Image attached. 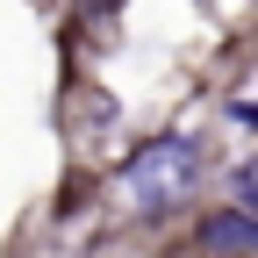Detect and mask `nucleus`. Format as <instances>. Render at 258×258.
<instances>
[{
	"mask_svg": "<svg viewBox=\"0 0 258 258\" xmlns=\"http://www.w3.org/2000/svg\"><path fill=\"white\" fill-rule=\"evenodd\" d=\"M208 172H215V144L201 129H151V137H137L108 172H93V194L108 201L115 222L158 230V222H172L179 208H194V194H201Z\"/></svg>",
	"mask_w": 258,
	"mask_h": 258,
	"instance_id": "f257e3e1",
	"label": "nucleus"
},
{
	"mask_svg": "<svg viewBox=\"0 0 258 258\" xmlns=\"http://www.w3.org/2000/svg\"><path fill=\"white\" fill-rule=\"evenodd\" d=\"M57 144L64 158H72V172H108L115 158H122V101L86 72L79 57H64V79H57Z\"/></svg>",
	"mask_w": 258,
	"mask_h": 258,
	"instance_id": "f03ea898",
	"label": "nucleus"
},
{
	"mask_svg": "<svg viewBox=\"0 0 258 258\" xmlns=\"http://www.w3.org/2000/svg\"><path fill=\"white\" fill-rule=\"evenodd\" d=\"M194 251L201 258H258V215L244 208H201L194 215Z\"/></svg>",
	"mask_w": 258,
	"mask_h": 258,
	"instance_id": "7ed1b4c3",
	"label": "nucleus"
},
{
	"mask_svg": "<svg viewBox=\"0 0 258 258\" xmlns=\"http://www.w3.org/2000/svg\"><path fill=\"white\" fill-rule=\"evenodd\" d=\"M222 179H230V208H244V215H258V158H244V165H230Z\"/></svg>",
	"mask_w": 258,
	"mask_h": 258,
	"instance_id": "20e7f679",
	"label": "nucleus"
},
{
	"mask_svg": "<svg viewBox=\"0 0 258 258\" xmlns=\"http://www.w3.org/2000/svg\"><path fill=\"white\" fill-rule=\"evenodd\" d=\"M215 115L230 122L237 137H258V101H251V93H222V101H215Z\"/></svg>",
	"mask_w": 258,
	"mask_h": 258,
	"instance_id": "39448f33",
	"label": "nucleus"
},
{
	"mask_svg": "<svg viewBox=\"0 0 258 258\" xmlns=\"http://www.w3.org/2000/svg\"><path fill=\"white\" fill-rule=\"evenodd\" d=\"M244 72H251V86H258V22H251V36H244Z\"/></svg>",
	"mask_w": 258,
	"mask_h": 258,
	"instance_id": "423d86ee",
	"label": "nucleus"
}]
</instances>
